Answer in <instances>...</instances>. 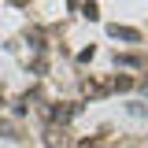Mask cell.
Masks as SVG:
<instances>
[{
  "instance_id": "3957f363",
  "label": "cell",
  "mask_w": 148,
  "mask_h": 148,
  "mask_svg": "<svg viewBox=\"0 0 148 148\" xmlns=\"http://www.w3.org/2000/svg\"><path fill=\"white\" fill-rule=\"evenodd\" d=\"M45 145H48V148H71L67 126H48V130H45Z\"/></svg>"
},
{
  "instance_id": "52a82bcc",
  "label": "cell",
  "mask_w": 148,
  "mask_h": 148,
  "mask_svg": "<svg viewBox=\"0 0 148 148\" xmlns=\"http://www.w3.org/2000/svg\"><path fill=\"white\" fill-rule=\"evenodd\" d=\"M92 56H96V48H92V45H89V48H82V52H78V59H82V63H89Z\"/></svg>"
},
{
  "instance_id": "8992f818",
  "label": "cell",
  "mask_w": 148,
  "mask_h": 148,
  "mask_svg": "<svg viewBox=\"0 0 148 148\" xmlns=\"http://www.w3.org/2000/svg\"><path fill=\"white\" fill-rule=\"evenodd\" d=\"M96 11H100V8H96V0H85V4H82V15L89 18V22L96 18Z\"/></svg>"
},
{
  "instance_id": "5b68a950",
  "label": "cell",
  "mask_w": 148,
  "mask_h": 148,
  "mask_svg": "<svg viewBox=\"0 0 148 148\" xmlns=\"http://www.w3.org/2000/svg\"><path fill=\"white\" fill-rule=\"evenodd\" d=\"M133 89V78L130 74H119V78H111V92H130Z\"/></svg>"
},
{
  "instance_id": "6da1fadb",
  "label": "cell",
  "mask_w": 148,
  "mask_h": 148,
  "mask_svg": "<svg viewBox=\"0 0 148 148\" xmlns=\"http://www.w3.org/2000/svg\"><path fill=\"white\" fill-rule=\"evenodd\" d=\"M82 92H85L89 100H100V96L111 92V82L108 78H85V82H82Z\"/></svg>"
},
{
  "instance_id": "ba28073f",
  "label": "cell",
  "mask_w": 148,
  "mask_h": 148,
  "mask_svg": "<svg viewBox=\"0 0 148 148\" xmlns=\"http://www.w3.org/2000/svg\"><path fill=\"white\" fill-rule=\"evenodd\" d=\"M78 148H96V141H82V145H78Z\"/></svg>"
},
{
  "instance_id": "9c48e42d",
  "label": "cell",
  "mask_w": 148,
  "mask_h": 148,
  "mask_svg": "<svg viewBox=\"0 0 148 148\" xmlns=\"http://www.w3.org/2000/svg\"><path fill=\"white\" fill-rule=\"evenodd\" d=\"M141 92H145V96H148V78H145V82H141Z\"/></svg>"
},
{
  "instance_id": "7a4b0ae2",
  "label": "cell",
  "mask_w": 148,
  "mask_h": 148,
  "mask_svg": "<svg viewBox=\"0 0 148 148\" xmlns=\"http://www.w3.org/2000/svg\"><path fill=\"white\" fill-rule=\"evenodd\" d=\"M78 111H82V104H56V108L48 111V119H52V126H67Z\"/></svg>"
},
{
  "instance_id": "30bf717a",
  "label": "cell",
  "mask_w": 148,
  "mask_h": 148,
  "mask_svg": "<svg viewBox=\"0 0 148 148\" xmlns=\"http://www.w3.org/2000/svg\"><path fill=\"white\" fill-rule=\"evenodd\" d=\"M11 4H26V0H11Z\"/></svg>"
},
{
  "instance_id": "277c9868",
  "label": "cell",
  "mask_w": 148,
  "mask_h": 148,
  "mask_svg": "<svg viewBox=\"0 0 148 148\" xmlns=\"http://www.w3.org/2000/svg\"><path fill=\"white\" fill-rule=\"evenodd\" d=\"M108 34L119 37V41H133V45L141 41V30H133V26H119V22H115V26H108Z\"/></svg>"
}]
</instances>
